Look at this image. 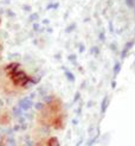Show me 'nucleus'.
I'll use <instances>...</instances> for the list:
<instances>
[{
  "label": "nucleus",
  "instance_id": "2",
  "mask_svg": "<svg viewBox=\"0 0 135 146\" xmlns=\"http://www.w3.org/2000/svg\"><path fill=\"white\" fill-rule=\"evenodd\" d=\"M47 146H59V143H58V139L56 137H51L47 141Z\"/></svg>",
  "mask_w": 135,
  "mask_h": 146
},
{
  "label": "nucleus",
  "instance_id": "8",
  "mask_svg": "<svg viewBox=\"0 0 135 146\" xmlns=\"http://www.w3.org/2000/svg\"><path fill=\"white\" fill-rule=\"evenodd\" d=\"M37 18H38V14L34 13V14H32V16L30 17V20H34V19H37Z\"/></svg>",
  "mask_w": 135,
  "mask_h": 146
},
{
  "label": "nucleus",
  "instance_id": "1",
  "mask_svg": "<svg viewBox=\"0 0 135 146\" xmlns=\"http://www.w3.org/2000/svg\"><path fill=\"white\" fill-rule=\"evenodd\" d=\"M18 106L23 109V111H28L32 106H33V102H32V99L31 98H24L19 101Z\"/></svg>",
  "mask_w": 135,
  "mask_h": 146
},
{
  "label": "nucleus",
  "instance_id": "5",
  "mask_svg": "<svg viewBox=\"0 0 135 146\" xmlns=\"http://www.w3.org/2000/svg\"><path fill=\"white\" fill-rule=\"evenodd\" d=\"M34 108L37 109V111H43V109L45 108V106H44V104H43V102H37V104L34 105Z\"/></svg>",
  "mask_w": 135,
  "mask_h": 146
},
{
  "label": "nucleus",
  "instance_id": "7",
  "mask_svg": "<svg viewBox=\"0 0 135 146\" xmlns=\"http://www.w3.org/2000/svg\"><path fill=\"white\" fill-rule=\"evenodd\" d=\"M65 75H67V77L70 80V81H74L75 80V77H74V75L71 74V72H69V71H65Z\"/></svg>",
  "mask_w": 135,
  "mask_h": 146
},
{
  "label": "nucleus",
  "instance_id": "9",
  "mask_svg": "<svg viewBox=\"0 0 135 146\" xmlns=\"http://www.w3.org/2000/svg\"><path fill=\"white\" fill-rule=\"evenodd\" d=\"M7 14H9V17H14V13L11 11H7Z\"/></svg>",
  "mask_w": 135,
  "mask_h": 146
},
{
  "label": "nucleus",
  "instance_id": "4",
  "mask_svg": "<svg viewBox=\"0 0 135 146\" xmlns=\"http://www.w3.org/2000/svg\"><path fill=\"white\" fill-rule=\"evenodd\" d=\"M21 111H23V109H21L19 106L18 107H14L13 108V115L14 116H21Z\"/></svg>",
  "mask_w": 135,
  "mask_h": 146
},
{
  "label": "nucleus",
  "instance_id": "11",
  "mask_svg": "<svg viewBox=\"0 0 135 146\" xmlns=\"http://www.w3.org/2000/svg\"><path fill=\"white\" fill-rule=\"evenodd\" d=\"M69 60H71V61H74V60H76V56H74V55H71V56H69Z\"/></svg>",
  "mask_w": 135,
  "mask_h": 146
},
{
  "label": "nucleus",
  "instance_id": "6",
  "mask_svg": "<svg viewBox=\"0 0 135 146\" xmlns=\"http://www.w3.org/2000/svg\"><path fill=\"white\" fill-rule=\"evenodd\" d=\"M97 138H98V134H97V135H95L94 138H91V139L88 141V144H87V145H88V146H92V145H94V143L97 140Z\"/></svg>",
  "mask_w": 135,
  "mask_h": 146
},
{
  "label": "nucleus",
  "instance_id": "13",
  "mask_svg": "<svg viewBox=\"0 0 135 146\" xmlns=\"http://www.w3.org/2000/svg\"><path fill=\"white\" fill-rule=\"evenodd\" d=\"M78 96H80V94L77 93V94H76V98H75V101H77V100H78Z\"/></svg>",
  "mask_w": 135,
  "mask_h": 146
},
{
  "label": "nucleus",
  "instance_id": "12",
  "mask_svg": "<svg viewBox=\"0 0 135 146\" xmlns=\"http://www.w3.org/2000/svg\"><path fill=\"white\" fill-rule=\"evenodd\" d=\"M24 10H25V11H30L31 7H30V6H24Z\"/></svg>",
  "mask_w": 135,
  "mask_h": 146
},
{
  "label": "nucleus",
  "instance_id": "14",
  "mask_svg": "<svg viewBox=\"0 0 135 146\" xmlns=\"http://www.w3.org/2000/svg\"><path fill=\"white\" fill-rule=\"evenodd\" d=\"M43 23H44V24H49V20H47V19H45L44 21H43Z\"/></svg>",
  "mask_w": 135,
  "mask_h": 146
},
{
  "label": "nucleus",
  "instance_id": "3",
  "mask_svg": "<svg viewBox=\"0 0 135 146\" xmlns=\"http://www.w3.org/2000/svg\"><path fill=\"white\" fill-rule=\"evenodd\" d=\"M107 107H108V99L104 98L103 101H102V107H101V113L104 114L105 111H107Z\"/></svg>",
  "mask_w": 135,
  "mask_h": 146
},
{
  "label": "nucleus",
  "instance_id": "10",
  "mask_svg": "<svg viewBox=\"0 0 135 146\" xmlns=\"http://www.w3.org/2000/svg\"><path fill=\"white\" fill-rule=\"evenodd\" d=\"M38 29H39V25H38V24H34V25H33V30H36V31H37Z\"/></svg>",
  "mask_w": 135,
  "mask_h": 146
}]
</instances>
